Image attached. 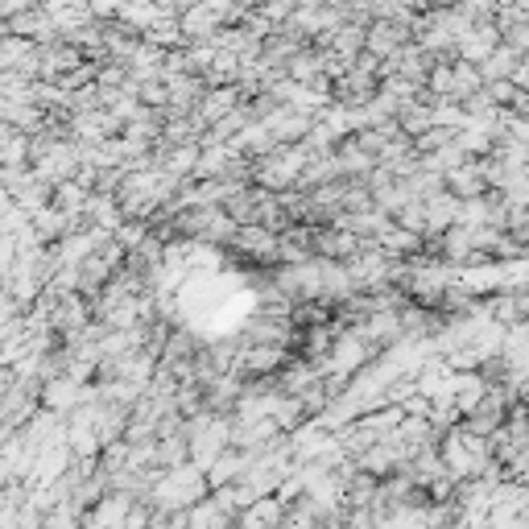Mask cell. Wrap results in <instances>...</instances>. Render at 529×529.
Here are the masks:
<instances>
[{
	"instance_id": "6da1fadb",
	"label": "cell",
	"mask_w": 529,
	"mask_h": 529,
	"mask_svg": "<svg viewBox=\"0 0 529 529\" xmlns=\"http://www.w3.org/2000/svg\"><path fill=\"white\" fill-rule=\"evenodd\" d=\"M401 42H406V29H401L397 21H377V25H372L368 29V34H364V46H368V54L372 58H377V54H397L401 50Z\"/></svg>"
},
{
	"instance_id": "7a4b0ae2",
	"label": "cell",
	"mask_w": 529,
	"mask_h": 529,
	"mask_svg": "<svg viewBox=\"0 0 529 529\" xmlns=\"http://www.w3.org/2000/svg\"><path fill=\"white\" fill-rule=\"evenodd\" d=\"M178 29H182L186 38H215V29H220V13L199 0V5H191L178 17Z\"/></svg>"
},
{
	"instance_id": "3957f363",
	"label": "cell",
	"mask_w": 529,
	"mask_h": 529,
	"mask_svg": "<svg viewBox=\"0 0 529 529\" xmlns=\"http://www.w3.org/2000/svg\"><path fill=\"white\" fill-rule=\"evenodd\" d=\"M517 62H521V54L517 50H509V46H496L484 62H480V79L484 83H496V79H513V71H517Z\"/></svg>"
},
{
	"instance_id": "277c9868",
	"label": "cell",
	"mask_w": 529,
	"mask_h": 529,
	"mask_svg": "<svg viewBox=\"0 0 529 529\" xmlns=\"http://www.w3.org/2000/svg\"><path fill=\"white\" fill-rule=\"evenodd\" d=\"M447 182H451V191H459L463 199H480V191H484L480 166H472V170H447Z\"/></svg>"
},
{
	"instance_id": "5b68a950",
	"label": "cell",
	"mask_w": 529,
	"mask_h": 529,
	"mask_svg": "<svg viewBox=\"0 0 529 529\" xmlns=\"http://www.w3.org/2000/svg\"><path fill=\"white\" fill-rule=\"evenodd\" d=\"M319 248H323V253H331V257H344V253H352V248H356V240L352 236H339V232H323L319 236Z\"/></svg>"
},
{
	"instance_id": "8992f818",
	"label": "cell",
	"mask_w": 529,
	"mask_h": 529,
	"mask_svg": "<svg viewBox=\"0 0 529 529\" xmlns=\"http://www.w3.org/2000/svg\"><path fill=\"white\" fill-rule=\"evenodd\" d=\"M430 87L439 91V96L451 100V67H434V71H430Z\"/></svg>"
}]
</instances>
